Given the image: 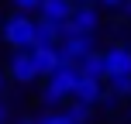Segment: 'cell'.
<instances>
[{
	"label": "cell",
	"instance_id": "cell-5",
	"mask_svg": "<svg viewBox=\"0 0 131 124\" xmlns=\"http://www.w3.org/2000/svg\"><path fill=\"white\" fill-rule=\"evenodd\" d=\"M104 59H107V79L121 76V72H131V48L128 45H111L104 52Z\"/></svg>",
	"mask_w": 131,
	"mask_h": 124
},
{
	"label": "cell",
	"instance_id": "cell-11",
	"mask_svg": "<svg viewBox=\"0 0 131 124\" xmlns=\"http://www.w3.org/2000/svg\"><path fill=\"white\" fill-rule=\"evenodd\" d=\"M66 114H69L76 124H86V121H90V114H93V104H79V100H72Z\"/></svg>",
	"mask_w": 131,
	"mask_h": 124
},
{
	"label": "cell",
	"instance_id": "cell-14",
	"mask_svg": "<svg viewBox=\"0 0 131 124\" xmlns=\"http://www.w3.org/2000/svg\"><path fill=\"white\" fill-rule=\"evenodd\" d=\"M14 4H17V10H38L41 0H14Z\"/></svg>",
	"mask_w": 131,
	"mask_h": 124
},
{
	"label": "cell",
	"instance_id": "cell-10",
	"mask_svg": "<svg viewBox=\"0 0 131 124\" xmlns=\"http://www.w3.org/2000/svg\"><path fill=\"white\" fill-rule=\"evenodd\" d=\"M79 69H83V76H93V79H107V59L97 52H90L83 62H79Z\"/></svg>",
	"mask_w": 131,
	"mask_h": 124
},
{
	"label": "cell",
	"instance_id": "cell-8",
	"mask_svg": "<svg viewBox=\"0 0 131 124\" xmlns=\"http://www.w3.org/2000/svg\"><path fill=\"white\" fill-rule=\"evenodd\" d=\"M100 97H104V79H93V76H83L72 93V100H79V104H100Z\"/></svg>",
	"mask_w": 131,
	"mask_h": 124
},
{
	"label": "cell",
	"instance_id": "cell-13",
	"mask_svg": "<svg viewBox=\"0 0 131 124\" xmlns=\"http://www.w3.org/2000/svg\"><path fill=\"white\" fill-rule=\"evenodd\" d=\"M38 124H76V121H72L66 110H48V114L38 117Z\"/></svg>",
	"mask_w": 131,
	"mask_h": 124
},
{
	"label": "cell",
	"instance_id": "cell-16",
	"mask_svg": "<svg viewBox=\"0 0 131 124\" xmlns=\"http://www.w3.org/2000/svg\"><path fill=\"white\" fill-rule=\"evenodd\" d=\"M100 4H104V7H111V10H117V7H124L128 0H100Z\"/></svg>",
	"mask_w": 131,
	"mask_h": 124
},
{
	"label": "cell",
	"instance_id": "cell-17",
	"mask_svg": "<svg viewBox=\"0 0 131 124\" xmlns=\"http://www.w3.org/2000/svg\"><path fill=\"white\" fill-rule=\"evenodd\" d=\"M14 124H38V117H28V114H24V117H17Z\"/></svg>",
	"mask_w": 131,
	"mask_h": 124
},
{
	"label": "cell",
	"instance_id": "cell-12",
	"mask_svg": "<svg viewBox=\"0 0 131 124\" xmlns=\"http://www.w3.org/2000/svg\"><path fill=\"white\" fill-rule=\"evenodd\" d=\"M107 83H111V90L117 93V97H131V72H121V76H111Z\"/></svg>",
	"mask_w": 131,
	"mask_h": 124
},
{
	"label": "cell",
	"instance_id": "cell-3",
	"mask_svg": "<svg viewBox=\"0 0 131 124\" xmlns=\"http://www.w3.org/2000/svg\"><path fill=\"white\" fill-rule=\"evenodd\" d=\"M79 79H83V69H79V62H62L59 69L48 76V86L52 90H59L66 100L76 93V86H79Z\"/></svg>",
	"mask_w": 131,
	"mask_h": 124
},
{
	"label": "cell",
	"instance_id": "cell-9",
	"mask_svg": "<svg viewBox=\"0 0 131 124\" xmlns=\"http://www.w3.org/2000/svg\"><path fill=\"white\" fill-rule=\"evenodd\" d=\"M41 17L45 21H69L76 10V0H41Z\"/></svg>",
	"mask_w": 131,
	"mask_h": 124
},
{
	"label": "cell",
	"instance_id": "cell-19",
	"mask_svg": "<svg viewBox=\"0 0 131 124\" xmlns=\"http://www.w3.org/2000/svg\"><path fill=\"white\" fill-rule=\"evenodd\" d=\"M0 90H4V72H0Z\"/></svg>",
	"mask_w": 131,
	"mask_h": 124
},
{
	"label": "cell",
	"instance_id": "cell-20",
	"mask_svg": "<svg viewBox=\"0 0 131 124\" xmlns=\"http://www.w3.org/2000/svg\"><path fill=\"white\" fill-rule=\"evenodd\" d=\"M76 4H93V0H76Z\"/></svg>",
	"mask_w": 131,
	"mask_h": 124
},
{
	"label": "cell",
	"instance_id": "cell-6",
	"mask_svg": "<svg viewBox=\"0 0 131 124\" xmlns=\"http://www.w3.org/2000/svg\"><path fill=\"white\" fill-rule=\"evenodd\" d=\"M97 7L93 4H76V10H72V17H69V28L72 31H83V35H93L97 31Z\"/></svg>",
	"mask_w": 131,
	"mask_h": 124
},
{
	"label": "cell",
	"instance_id": "cell-4",
	"mask_svg": "<svg viewBox=\"0 0 131 124\" xmlns=\"http://www.w3.org/2000/svg\"><path fill=\"white\" fill-rule=\"evenodd\" d=\"M59 52H62V62H83L86 55L93 52V38L83 35V31H69L59 41Z\"/></svg>",
	"mask_w": 131,
	"mask_h": 124
},
{
	"label": "cell",
	"instance_id": "cell-7",
	"mask_svg": "<svg viewBox=\"0 0 131 124\" xmlns=\"http://www.w3.org/2000/svg\"><path fill=\"white\" fill-rule=\"evenodd\" d=\"M31 52H35V62H38V72H41V76H52V72L62 65L59 45H35Z\"/></svg>",
	"mask_w": 131,
	"mask_h": 124
},
{
	"label": "cell",
	"instance_id": "cell-15",
	"mask_svg": "<svg viewBox=\"0 0 131 124\" xmlns=\"http://www.w3.org/2000/svg\"><path fill=\"white\" fill-rule=\"evenodd\" d=\"M7 121H10V107L0 100V124H7Z\"/></svg>",
	"mask_w": 131,
	"mask_h": 124
},
{
	"label": "cell",
	"instance_id": "cell-18",
	"mask_svg": "<svg viewBox=\"0 0 131 124\" xmlns=\"http://www.w3.org/2000/svg\"><path fill=\"white\" fill-rule=\"evenodd\" d=\"M124 10H128V14H131V0H128V4H124Z\"/></svg>",
	"mask_w": 131,
	"mask_h": 124
},
{
	"label": "cell",
	"instance_id": "cell-1",
	"mask_svg": "<svg viewBox=\"0 0 131 124\" xmlns=\"http://www.w3.org/2000/svg\"><path fill=\"white\" fill-rule=\"evenodd\" d=\"M4 41L10 48H35V41H38V21L28 10L10 14V17L4 21Z\"/></svg>",
	"mask_w": 131,
	"mask_h": 124
},
{
	"label": "cell",
	"instance_id": "cell-2",
	"mask_svg": "<svg viewBox=\"0 0 131 124\" xmlns=\"http://www.w3.org/2000/svg\"><path fill=\"white\" fill-rule=\"evenodd\" d=\"M7 76H14L17 83H35V79L41 76L31 48H17V52L10 55V62H7Z\"/></svg>",
	"mask_w": 131,
	"mask_h": 124
}]
</instances>
